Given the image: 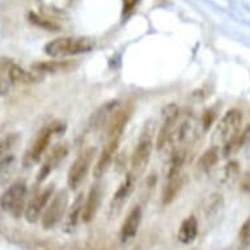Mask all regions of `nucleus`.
<instances>
[{
    "label": "nucleus",
    "instance_id": "obj_1",
    "mask_svg": "<svg viewBox=\"0 0 250 250\" xmlns=\"http://www.w3.org/2000/svg\"><path fill=\"white\" fill-rule=\"evenodd\" d=\"M96 41L88 37H61L45 45V53L51 58L75 57L95 49Z\"/></svg>",
    "mask_w": 250,
    "mask_h": 250
},
{
    "label": "nucleus",
    "instance_id": "obj_2",
    "mask_svg": "<svg viewBox=\"0 0 250 250\" xmlns=\"http://www.w3.org/2000/svg\"><path fill=\"white\" fill-rule=\"evenodd\" d=\"M64 123L62 122H53L49 123L47 126L42 128L41 131L38 132L36 139L32 143V146L29 147V149L25 153L24 157V164L26 167H30V165H34L40 163L42 159V156L46 152L47 147H49L50 142L53 139V136L55 134H59V132L64 131Z\"/></svg>",
    "mask_w": 250,
    "mask_h": 250
},
{
    "label": "nucleus",
    "instance_id": "obj_3",
    "mask_svg": "<svg viewBox=\"0 0 250 250\" xmlns=\"http://www.w3.org/2000/svg\"><path fill=\"white\" fill-rule=\"evenodd\" d=\"M152 149H153V131L149 126H146L140 132L139 140L131 156V174L139 176L144 173L147 165L151 160Z\"/></svg>",
    "mask_w": 250,
    "mask_h": 250
},
{
    "label": "nucleus",
    "instance_id": "obj_4",
    "mask_svg": "<svg viewBox=\"0 0 250 250\" xmlns=\"http://www.w3.org/2000/svg\"><path fill=\"white\" fill-rule=\"evenodd\" d=\"M28 186L25 182H16L5 190L0 197V207L4 212L12 215L13 217H20L25 211Z\"/></svg>",
    "mask_w": 250,
    "mask_h": 250
},
{
    "label": "nucleus",
    "instance_id": "obj_5",
    "mask_svg": "<svg viewBox=\"0 0 250 250\" xmlns=\"http://www.w3.org/2000/svg\"><path fill=\"white\" fill-rule=\"evenodd\" d=\"M95 148H86L71 164L68 176H67V185L71 190H78L83 185V182L85 181L90 167H92V163H93V159H95Z\"/></svg>",
    "mask_w": 250,
    "mask_h": 250
},
{
    "label": "nucleus",
    "instance_id": "obj_6",
    "mask_svg": "<svg viewBox=\"0 0 250 250\" xmlns=\"http://www.w3.org/2000/svg\"><path fill=\"white\" fill-rule=\"evenodd\" d=\"M68 198L67 190H59L57 194H54L42 213V227L45 229H51L63 219L68 207Z\"/></svg>",
    "mask_w": 250,
    "mask_h": 250
},
{
    "label": "nucleus",
    "instance_id": "obj_7",
    "mask_svg": "<svg viewBox=\"0 0 250 250\" xmlns=\"http://www.w3.org/2000/svg\"><path fill=\"white\" fill-rule=\"evenodd\" d=\"M0 72H3L7 82L13 84H36L43 79L41 74H37L34 71L33 72L26 71L9 59L0 61Z\"/></svg>",
    "mask_w": 250,
    "mask_h": 250
},
{
    "label": "nucleus",
    "instance_id": "obj_8",
    "mask_svg": "<svg viewBox=\"0 0 250 250\" xmlns=\"http://www.w3.org/2000/svg\"><path fill=\"white\" fill-rule=\"evenodd\" d=\"M242 119H244V113L240 109H230L227 111L220 119V122L217 123L215 138L226 143L227 140H229L232 136L241 131Z\"/></svg>",
    "mask_w": 250,
    "mask_h": 250
},
{
    "label": "nucleus",
    "instance_id": "obj_9",
    "mask_svg": "<svg viewBox=\"0 0 250 250\" xmlns=\"http://www.w3.org/2000/svg\"><path fill=\"white\" fill-rule=\"evenodd\" d=\"M54 190H55V185L50 184L42 190H40L36 195H34L30 202H29L26 207H25L24 216L28 223H36L41 219L42 213L45 208L49 205L50 199L53 198Z\"/></svg>",
    "mask_w": 250,
    "mask_h": 250
},
{
    "label": "nucleus",
    "instance_id": "obj_10",
    "mask_svg": "<svg viewBox=\"0 0 250 250\" xmlns=\"http://www.w3.org/2000/svg\"><path fill=\"white\" fill-rule=\"evenodd\" d=\"M104 197V189L101 184H95L90 188L89 193L86 195L85 201H84V208H83L82 220L85 224L90 223L92 220H95L96 215L99 212L100 206L103 202Z\"/></svg>",
    "mask_w": 250,
    "mask_h": 250
},
{
    "label": "nucleus",
    "instance_id": "obj_11",
    "mask_svg": "<svg viewBox=\"0 0 250 250\" xmlns=\"http://www.w3.org/2000/svg\"><path fill=\"white\" fill-rule=\"evenodd\" d=\"M135 186V176L134 174H127L126 178L122 181V184L119 185L118 189L114 193L110 202V213L111 215H118L122 211L123 206L126 205V202L131 195L132 190Z\"/></svg>",
    "mask_w": 250,
    "mask_h": 250
},
{
    "label": "nucleus",
    "instance_id": "obj_12",
    "mask_svg": "<svg viewBox=\"0 0 250 250\" xmlns=\"http://www.w3.org/2000/svg\"><path fill=\"white\" fill-rule=\"evenodd\" d=\"M119 140H121V138H111V139H109L106 146L104 147L103 152L100 153L99 160H97L95 169H93V176L97 180H100L107 172V169L110 168L111 163L114 160L115 153H117V149H118Z\"/></svg>",
    "mask_w": 250,
    "mask_h": 250
},
{
    "label": "nucleus",
    "instance_id": "obj_13",
    "mask_svg": "<svg viewBox=\"0 0 250 250\" xmlns=\"http://www.w3.org/2000/svg\"><path fill=\"white\" fill-rule=\"evenodd\" d=\"M142 219H143V211L139 206H135L128 212L122 227H121V233H119L121 241L130 242L132 238L135 237L140 228V224H142Z\"/></svg>",
    "mask_w": 250,
    "mask_h": 250
},
{
    "label": "nucleus",
    "instance_id": "obj_14",
    "mask_svg": "<svg viewBox=\"0 0 250 250\" xmlns=\"http://www.w3.org/2000/svg\"><path fill=\"white\" fill-rule=\"evenodd\" d=\"M67 153H68V149L64 144H59L57 147L54 148L53 151L50 152V155L46 157L45 163L42 164V167L38 170L37 174V181L38 182H42V181L46 180V177L49 176L50 173L53 172L54 169L57 168L58 165L61 164L62 161L66 159Z\"/></svg>",
    "mask_w": 250,
    "mask_h": 250
},
{
    "label": "nucleus",
    "instance_id": "obj_15",
    "mask_svg": "<svg viewBox=\"0 0 250 250\" xmlns=\"http://www.w3.org/2000/svg\"><path fill=\"white\" fill-rule=\"evenodd\" d=\"M75 67L72 61H46L37 62L32 66V70L37 74H62L68 72Z\"/></svg>",
    "mask_w": 250,
    "mask_h": 250
},
{
    "label": "nucleus",
    "instance_id": "obj_16",
    "mask_svg": "<svg viewBox=\"0 0 250 250\" xmlns=\"http://www.w3.org/2000/svg\"><path fill=\"white\" fill-rule=\"evenodd\" d=\"M198 230H199L198 219L194 215H190L181 223L178 228V234H177L178 241L182 244H191L197 238Z\"/></svg>",
    "mask_w": 250,
    "mask_h": 250
},
{
    "label": "nucleus",
    "instance_id": "obj_17",
    "mask_svg": "<svg viewBox=\"0 0 250 250\" xmlns=\"http://www.w3.org/2000/svg\"><path fill=\"white\" fill-rule=\"evenodd\" d=\"M118 106L117 101H110V103L104 104L103 106L100 107L99 110L93 113L92 118H90V126L93 128L104 127L105 125H109L110 119L113 118L111 115L115 114V109Z\"/></svg>",
    "mask_w": 250,
    "mask_h": 250
},
{
    "label": "nucleus",
    "instance_id": "obj_18",
    "mask_svg": "<svg viewBox=\"0 0 250 250\" xmlns=\"http://www.w3.org/2000/svg\"><path fill=\"white\" fill-rule=\"evenodd\" d=\"M220 148L217 146L206 149L201 155V157L197 161V170L199 173H208L209 170H212L213 167L219 163L220 160Z\"/></svg>",
    "mask_w": 250,
    "mask_h": 250
},
{
    "label": "nucleus",
    "instance_id": "obj_19",
    "mask_svg": "<svg viewBox=\"0 0 250 250\" xmlns=\"http://www.w3.org/2000/svg\"><path fill=\"white\" fill-rule=\"evenodd\" d=\"M128 118H130V111L128 110L117 111L113 115V118L109 122V127H107L109 139H111V138H121L122 136L125 127H126V125L128 122Z\"/></svg>",
    "mask_w": 250,
    "mask_h": 250
},
{
    "label": "nucleus",
    "instance_id": "obj_20",
    "mask_svg": "<svg viewBox=\"0 0 250 250\" xmlns=\"http://www.w3.org/2000/svg\"><path fill=\"white\" fill-rule=\"evenodd\" d=\"M184 184L185 177L182 176V174L173 177V178H168V184L165 185L164 190H163V195H161L163 203H164V205L172 203V202L177 198V195L180 194Z\"/></svg>",
    "mask_w": 250,
    "mask_h": 250
},
{
    "label": "nucleus",
    "instance_id": "obj_21",
    "mask_svg": "<svg viewBox=\"0 0 250 250\" xmlns=\"http://www.w3.org/2000/svg\"><path fill=\"white\" fill-rule=\"evenodd\" d=\"M84 194H79L76 199L74 201L72 206H71L70 211H68V215H67L66 220V228L67 229L72 230L75 227L78 226L79 219H82L83 208H84Z\"/></svg>",
    "mask_w": 250,
    "mask_h": 250
},
{
    "label": "nucleus",
    "instance_id": "obj_22",
    "mask_svg": "<svg viewBox=\"0 0 250 250\" xmlns=\"http://www.w3.org/2000/svg\"><path fill=\"white\" fill-rule=\"evenodd\" d=\"M185 160H186V151L185 149H174V152L172 153V157H170V163H169L167 178L180 176L181 169L185 164Z\"/></svg>",
    "mask_w": 250,
    "mask_h": 250
},
{
    "label": "nucleus",
    "instance_id": "obj_23",
    "mask_svg": "<svg viewBox=\"0 0 250 250\" xmlns=\"http://www.w3.org/2000/svg\"><path fill=\"white\" fill-rule=\"evenodd\" d=\"M17 159L15 155H7L0 160V185L9 180V177L16 172Z\"/></svg>",
    "mask_w": 250,
    "mask_h": 250
},
{
    "label": "nucleus",
    "instance_id": "obj_24",
    "mask_svg": "<svg viewBox=\"0 0 250 250\" xmlns=\"http://www.w3.org/2000/svg\"><path fill=\"white\" fill-rule=\"evenodd\" d=\"M242 147H244V146H242L241 136H240V132H238V134L232 136L229 140H227L226 143H224L222 149V155L224 156V157H230V156H233L234 153H237Z\"/></svg>",
    "mask_w": 250,
    "mask_h": 250
},
{
    "label": "nucleus",
    "instance_id": "obj_25",
    "mask_svg": "<svg viewBox=\"0 0 250 250\" xmlns=\"http://www.w3.org/2000/svg\"><path fill=\"white\" fill-rule=\"evenodd\" d=\"M17 139H19V136L16 134H12V135H8L3 138V139H0V160L4 156H7V152L16 144Z\"/></svg>",
    "mask_w": 250,
    "mask_h": 250
},
{
    "label": "nucleus",
    "instance_id": "obj_26",
    "mask_svg": "<svg viewBox=\"0 0 250 250\" xmlns=\"http://www.w3.org/2000/svg\"><path fill=\"white\" fill-rule=\"evenodd\" d=\"M240 244L244 249L250 248V219H248L242 224L241 229H240Z\"/></svg>",
    "mask_w": 250,
    "mask_h": 250
},
{
    "label": "nucleus",
    "instance_id": "obj_27",
    "mask_svg": "<svg viewBox=\"0 0 250 250\" xmlns=\"http://www.w3.org/2000/svg\"><path fill=\"white\" fill-rule=\"evenodd\" d=\"M240 173V164L237 161L230 160L226 167V177L229 180V178H234V177L238 176Z\"/></svg>",
    "mask_w": 250,
    "mask_h": 250
},
{
    "label": "nucleus",
    "instance_id": "obj_28",
    "mask_svg": "<svg viewBox=\"0 0 250 250\" xmlns=\"http://www.w3.org/2000/svg\"><path fill=\"white\" fill-rule=\"evenodd\" d=\"M213 119H215V114L212 113V110H206L202 117V123H203L205 130H208L209 126L213 123Z\"/></svg>",
    "mask_w": 250,
    "mask_h": 250
},
{
    "label": "nucleus",
    "instance_id": "obj_29",
    "mask_svg": "<svg viewBox=\"0 0 250 250\" xmlns=\"http://www.w3.org/2000/svg\"><path fill=\"white\" fill-rule=\"evenodd\" d=\"M240 136H241L242 146H250V123L246 126L242 131H240Z\"/></svg>",
    "mask_w": 250,
    "mask_h": 250
},
{
    "label": "nucleus",
    "instance_id": "obj_30",
    "mask_svg": "<svg viewBox=\"0 0 250 250\" xmlns=\"http://www.w3.org/2000/svg\"><path fill=\"white\" fill-rule=\"evenodd\" d=\"M138 0H123V15H127L135 8Z\"/></svg>",
    "mask_w": 250,
    "mask_h": 250
},
{
    "label": "nucleus",
    "instance_id": "obj_31",
    "mask_svg": "<svg viewBox=\"0 0 250 250\" xmlns=\"http://www.w3.org/2000/svg\"><path fill=\"white\" fill-rule=\"evenodd\" d=\"M8 89H9L8 82H7L5 79L0 78V97H1V96L7 95Z\"/></svg>",
    "mask_w": 250,
    "mask_h": 250
},
{
    "label": "nucleus",
    "instance_id": "obj_32",
    "mask_svg": "<svg viewBox=\"0 0 250 250\" xmlns=\"http://www.w3.org/2000/svg\"><path fill=\"white\" fill-rule=\"evenodd\" d=\"M242 190L250 191V172L246 173L244 178H242Z\"/></svg>",
    "mask_w": 250,
    "mask_h": 250
}]
</instances>
